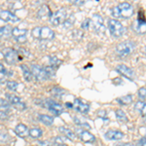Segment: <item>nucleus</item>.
Segmentation results:
<instances>
[{
    "label": "nucleus",
    "instance_id": "473e14b6",
    "mask_svg": "<svg viewBox=\"0 0 146 146\" xmlns=\"http://www.w3.org/2000/svg\"><path fill=\"white\" fill-rule=\"evenodd\" d=\"M10 139V135L6 133H0V142L1 143H7Z\"/></svg>",
    "mask_w": 146,
    "mask_h": 146
},
{
    "label": "nucleus",
    "instance_id": "603ef678",
    "mask_svg": "<svg viewBox=\"0 0 146 146\" xmlns=\"http://www.w3.org/2000/svg\"><path fill=\"white\" fill-rule=\"evenodd\" d=\"M145 54H146V47H145Z\"/></svg>",
    "mask_w": 146,
    "mask_h": 146
},
{
    "label": "nucleus",
    "instance_id": "39448f33",
    "mask_svg": "<svg viewBox=\"0 0 146 146\" xmlns=\"http://www.w3.org/2000/svg\"><path fill=\"white\" fill-rule=\"evenodd\" d=\"M40 104L45 106L46 108H48L55 116H58V115H60L63 112V108L62 105L60 103L54 101L53 100H43V102L40 103Z\"/></svg>",
    "mask_w": 146,
    "mask_h": 146
},
{
    "label": "nucleus",
    "instance_id": "7c9ffc66",
    "mask_svg": "<svg viewBox=\"0 0 146 146\" xmlns=\"http://www.w3.org/2000/svg\"><path fill=\"white\" fill-rule=\"evenodd\" d=\"M50 63L53 66H58V65L62 63V60H58L56 56H50Z\"/></svg>",
    "mask_w": 146,
    "mask_h": 146
},
{
    "label": "nucleus",
    "instance_id": "bb28decb",
    "mask_svg": "<svg viewBox=\"0 0 146 146\" xmlns=\"http://www.w3.org/2000/svg\"><path fill=\"white\" fill-rule=\"evenodd\" d=\"M27 29H20V28L16 27L13 28V32H12V35H14V38H18V37L21 36H27Z\"/></svg>",
    "mask_w": 146,
    "mask_h": 146
},
{
    "label": "nucleus",
    "instance_id": "dca6fc26",
    "mask_svg": "<svg viewBox=\"0 0 146 146\" xmlns=\"http://www.w3.org/2000/svg\"><path fill=\"white\" fill-rule=\"evenodd\" d=\"M15 133L21 137H25L29 133V131H28L27 127L25 124H19L15 128Z\"/></svg>",
    "mask_w": 146,
    "mask_h": 146
},
{
    "label": "nucleus",
    "instance_id": "423d86ee",
    "mask_svg": "<svg viewBox=\"0 0 146 146\" xmlns=\"http://www.w3.org/2000/svg\"><path fill=\"white\" fill-rule=\"evenodd\" d=\"M66 19H67L66 11H65L64 8H60V10L56 11L54 15H52V17L50 18V22L52 23V25L58 27V25L64 23Z\"/></svg>",
    "mask_w": 146,
    "mask_h": 146
},
{
    "label": "nucleus",
    "instance_id": "4468645a",
    "mask_svg": "<svg viewBox=\"0 0 146 146\" xmlns=\"http://www.w3.org/2000/svg\"><path fill=\"white\" fill-rule=\"evenodd\" d=\"M0 19L2 21H4V22H8V23H17L20 21V19L16 15H14L12 12L6 10L0 12Z\"/></svg>",
    "mask_w": 146,
    "mask_h": 146
},
{
    "label": "nucleus",
    "instance_id": "de8ad7c7",
    "mask_svg": "<svg viewBox=\"0 0 146 146\" xmlns=\"http://www.w3.org/2000/svg\"><path fill=\"white\" fill-rule=\"evenodd\" d=\"M117 146H135V145L131 144V143H121V144H118Z\"/></svg>",
    "mask_w": 146,
    "mask_h": 146
},
{
    "label": "nucleus",
    "instance_id": "5701e85b",
    "mask_svg": "<svg viewBox=\"0 0 146 146\" xmlns=\"http://www.w3.org/2000/svg\"><path fill=\"white\" fill-rule=\"evenodd\" d=\"M73 120H74L75 124H76V125H78L79 127H82V128L87 129H91L90 124H89V123H87V122L85 121L84 119L79 118V117H74V118H73Z\"/></svg>",
    "mask_w": 146,
    "mask_h": 146
},
{
    "label": "nucleus",
    "instance_id": "6ab92c4d",
    "mask_svg": "<svg viewBox=\"0 0 146 146\" xmlns=\"http://www.w3.org/2000/svg\"><path fill=\"white\" fill-rule=\"evenodd\" d=\"M38 120L40 122H42L44 125L46 126H52L54 123V118L52 116H49V115L46 114H40L38 115Z\"/></svg>",
    "mask_w": 146,
    "mask_h": 146
},
{
    "label": "nucleus",
    "instance_id": "f3484780",
    "mask_svg": "<svg viewBox=\"0 0 146 146\" xmlns=\"http://www.w3.org/2000/svg\"><path fill=\"white\" fill-rule=\"evenodd\" d=\"M12 32H13V28L10 25L0 27V37L1 38H9L12 35Z\"/></svg>",
    "mask_w": 146,
    "mask_h": 146
},
{
    "label": "nucleus",
    "instance_id": "20e7f679",
    "mask_svg": "<svg viewBox=\"0 0 146 146\" xmlns=\"http://www.w3.org/2000/svg\"><path fill=\"white\" fill-rule=\"evenodd\" d=\"M32 35L33 37L37 39H43V40H53L55 38V32L48 27H35L32 30Z\"/></svg>",
    "mask_w": 146,
    "mask_h": 146
},
{
    "label": "nucleus",
    "instance_id": "9b49d317",
    "mask_svg": "<svg viewBox=\"0 0 146 146\" xmlns=\"http://www.w3.org/2000/svg\"><path fill=\"white\" fill-rule=\"evenodd\" d=\"M73 108L75 109V111L82 113V114H87L90 110V105L86 102H83L79 98H76L73 102Z\"/></svg>",
    "mask_w": 146,
    "mask_h": 146
},
{
    "label": "nucleus",
    "instance_id": "a19ab883",
    "mask_svg": "<svg viewBox=\"0 0 146 146\" xmlns=\"http://www.w3.org/2000/svg\"><path fill=\"white\" fill-rule=\"evenodd\" d=\"M9 116L7 114V112H3V111H0V119L2 120H5V119H8Z\"/></svg>",
    "mask_w": 146,
    "mask_h": 146
},
{
    "label": "nucleus",
    "instance_id": "393cba45",
    "mask_svg": "<svg viewBox=\"0 0 146 146\" xmlns=\"http://www.w3.org/2000/svg\"><path fill=\"white\" fill-rule=\"evenodd\" d=\"M115 113H116L117 119H118L120 122H122V123H127V122H128V117H127L126 113L122 109H117Z\"/></svg>",
    "mask_w": 146,
    "mask_h": 146
},
{
    "label": "nucleus",
    "instance_id": "a18cd8bd",
    "mask_svg": "<svg viewBox=\"0 0 146 146\" xmlns=\"http://www.w3.org/2000/svg\"><path fill=\"white\" fill-rule=\"evenodd\" d=\"M0 73H3V74L6 73V68L4 67V65L2 63H0Z\"/></svg>",
    "mask_w": 146,
    "mask_h": 146
},
{
    "label": "nucleus",
    "instance_id": "7ed1b4c3",
    "mask_svg": "<svg viewBox=\"0 0 146 146\" xmlns=\"http://www.w3.org/2000/svg\"><path fill=\"white\" fill-rule=\"evenodd\" d=\"M108 28H109L110 34L115 38L121 37L127 31L126 27H124L122 23L119 22L118 20H115V19H109L108 20Z\"/></svg>",
    "mask_w": 146,
    "mask_h": 146
},
{
    "label": "nucleus",
    "instance_id": "4c0bfd02",
    "mask_svg": "<svg viewBox=\"0 0 146 146\" xmlns=\"http://www.w3.org/2000/svg\"><path fill=\"white\" fill-rule=\"evenodd\" d=\"M39 146H52V143L50 141H47V140H40L37 143Z\"/></svg>",
    "mask_w": 146,
    "mask_h": 146
},
{
    "label": "nucleus",
    "instance_id": "8fccbe9b",
    "mask_svg": "<svg viewBox=\"0 0 146 146\" xmlns=\"http://www.w3.org/2000/svg\"><path fill=\"white\" fill-rule=\"evenodd\" d=\"M66 106H67V107L72 108V107H73V104H71V103H66Z\"/></svg>",
    "mask_w": 146,
    "mask_h": 146
},
{
    "label": "nucleus",
    "instance_id": "cd10ccee",
    "mask_svg": "<svg viewBox=\"0 0 146 146\" xmlns=\"http://www.w3.org/2000/svg\"><path fill=\"white\" fill-rule=\"evenodd\" d=\"M9 109H10V103L3 98H0V111L7 112V110Z\"/></svg>",
    "mask_w": 146,
    "mask_h": 146
},
{
    "label": "nucleus",
    "instance_id": "c9c22d12",
    "mask_svg": "<svg viewBox=\"0 0 146 146\" xmlns=\"http://www.w3.org/2000/svg\"><path fill=\"white\" fill-rule=\"evenodd\" d=\"M90 25H91V19H86V20L82 23L81 27L83 28L84 30H88L89 27H90Z\"/></svg>",
    "mask_w": 146,
    "mask_h": 146
},
{
    "label": "nucleus",
    "instance_id": "e433bc0d",
    "mask_svg": "<svg viewBox=\"0 0 146 146\" xmlns=\"http://www.w3.org/2000/svg\"><path fill=\"white\" fill-rule=\"evenodd\" d=\"M54 141H55L56 144H58V146H62L65 142L64 139H63L62 136H56V137L54 138Z\"/></svg>",
    "mask_w": 146,
    "mask_h": 146
},
{
    "label": "nucleus",
    "instance_id": "c756f323",
    "mask_svg": "<svg viewBox=\"0 0 146 146\" xmlns=\"http://www.w3.org/2000/svg\"><path fill=\"white\" fill-rule=\"evenodd\" d=\"M74 21H75L74 16L71 15V16H70V18H67L66 20H65V22L63 23V27H64V28H70V27H72L73 23H74Z\"/></svg>",
    "mask_w": 146,
    "mask_h": 146
},
{
    "label": "nucleus",
    "instance_id": "a211bd4d",
    "mask_svg": "<svg viewBox=\"0 0 146 146\" xmlns=\"http://www.w3.org/2000/svg\"><path fill=\"white\" fill-rule=\"evenodd\" d=\"M58 131H60L64 136H66L67 138H69V139L74 140L75 138H76V135H75V133H73L71 129L65 128V127H60V128H58Z\"/></svg>",
    "mask_w": 146,
    "mask_h": 146
},
{
    "label": "nucleus",
    "instance_id": "412c9836",
    "mask_svg": "<svg viewBox=\"0 0 146 146\" xmlns=\"http://www.w3.org/2000/svg\"><path fill=\"white\" fill-rule=\"evenodd\" d=\"M21 68L23 70V78L27 80V82L31 81L32 80V73H31V70L28 68L25 64H22L21 65Z\"/></svg>",
    "mask_w": 146,
    "mask_h": 146
},
{
    "label": "nucleus",
    "instance_id": "3c124183",
    "mask_svg": "<svg viewBox=\"0 0 146 146\" xmlns=\"http://www.w3.org/2000/svg\"><path fill=\"white\" fill-rule=\"evenodd\" d=\"M144 123L146 124V117H145V118H144Z\"/></svg>",
    "mask_w": 146,
    "mask_h": 146
},
{
    "label": "nucleus",
    "instance_id": "f704fd0d",
    "mask_svg": "<svg viewBox=\"0 0 146 146\" xmlns=\"http://www.w3.org/2000/svg\"><path fill=\"white\" fill-rule=\"evenodd\" d=\"M144 103L145 102H143L142 100L137 101V102L135 103V111L138 112V113H141V110H142V107H143V105H144Z\"/></svg>",
    "mask_w": 146,
    "mask_h": 146
},
{
    "label": "nucleus",
    "instance_id": "58836bf2",
    "mask_svg": "<svg viewBox=\"0 0 146 146\" xmlns=\"http://www.w3.org/2000/svg\"><path fill=\"white\" fill-rule=\"evenodd\" d=\"M16 107L18 108V109H20V110H23L25 108V104L23 102H22V101H21V102H19V103H17V104L15 105Z\"/></svg>",
    "mask_w": 146,
    "mask_h": 146
},
{
    "label": "nucleus",
    "instance_id": "ea45409f",
    "mask_svg": "<svg viewBox=\"0 0 146 146\" xmlns=\"http://www.w3.org/2000/svg\"><path fill=\"white\" fill-rule=\"evenodd\" d=\"M137 146H146V138H140L137 141Z\"/></svg>",
    "mask_w": 146,
    "mask_h": 146
},
{
    "label": "nucleus",
    "instance_id": "4be33fe9",
    "mask_svg": "<svg viewBox=\"0 0 146 146\" xmlns=\"http://www.w3.org/2000/svg\"><path fill=\"white\" fill-rule=\"evenodd\" d=\"M116 101L118 103L122 105H128L129 103L133 102V96L131 95H127L124 96H121V98H118L116 100Z\"/></svg>",
    "mask_w": 146,
    "mask_h": 146
},
{
    "label": "nucleus",
    "instance_id": "f8f14e48",
    "mask_svg": "<svg viewBox=\"0 0 146 146\" xmlns=\"http://www.w3.org/2000/svg\"><path fill=\"white\" fill-rule=\"evenodd\" d=\"M76 133H78L79 137L81 138L82 141L86 143H93L96 141V137L94 136L90 131H86V129H77Z\"/></svg>",
    "mask_w": 146,
    "mask_h": 146
},
{
    "label": "nucleus",
    "instance_id": "c85d7f7f",
    "mask_svg": "<svg viewBox=\"0 0 146 146\" xmlns=\"http://www.w3.org/2000/svg\"><path fill=\"white\" fill-rule=\"evenodd\" d=\"M51 92L54 96H56V98H62L63 96V94H64V91H63L62 89L58 88V87H54Z\"/></svg>",
    "mask_w": 146,
    "mask_h": 146
},
{
    "label": "nucleus",
    "instance_id": "0eeeda50",
    "mask_svg": "<svg viewBox=\"0 0 146 146\" xmlns=\"http://www.w3.org/2000/svg\"><path fill=\"white\" fill-rule=\"evenodd\" d=\"M131 29L137 34L146 33V20L142 15H138V19L131 23Z\"/></svg>",
    "mask_w": 146,
    "mask_h": 146
},
{
    "label": "nucleus",
    "instance_id": "49530a36",
    "mask_svg": "<svg viewBox=\"0 0 146 146\" xmlns=\"http://www.w3.org/2000/svg\"><path fill=\"white\" fill-rule=\"evenodd\" d=\"M72 3L76 4V5H83L84 1H77V0H74V1H72Z\"/></svg>",
    "mask_w": 146,
    "mask_h": 146
},
{
    "label": "nucleus",
    "instance_id": "37998d69",
    "mask_svg": "<svg viewBox=\"0 0 146 146\" xmlns=\"http://www.w3.org/2000/svg\"><path fill=\"white\" fill-rule=\"evenodd\" d=\"M141 115H143L144 117H146V103H144V105H143L142 107V110H141Z\"/></svg>",
    "mask_w": 146,
    "mask_h": 146
},
{
    "label": "nucleus",
    "instance_id": "2eb2a0df",
    "mask_svg": "<svg viewBox=\"0 0 146 146\" xmlns=\"http://www.w3.org/2000/svg\"><path fill=\"white\" fill-rule=\"evenodd\" d=\"M105 138L109 140H120L124 137V133L120 131H115V129H110V131H106L104 135Z\"/></svg>",
    "mask_w": 146,
    "mask_h": 146
},
{
    "label": "nucleus",
    "instance_id": "f03ea898",
    "mask_svg": "<svg viewBox=\"0 0 146 146\" xmlns=\"http://www.w3.org/2000/svg\"><path fill=\"white\" fill-rule=\"evenodd\" d=\"M136 48L135 42L131 41V40H126L124 42H121L118 45L116 46V54L117 56H119L120 58H125V56H128L131 54H133L135 52Z\"/></svg>",
    "mask_w": 146,
    "mask_h": 146
},
{
    "label": "nucleus",
    "instance_id": "b1692460",
    "mask_svg": "<svg viewBox=\"0 0 146 146\" xmlns=\"http://www.w3.org/2000/svg\"><path fill=\"white\" fill-rule=\"evenodd\" d=\"M31 137L33 138H39L43 135V131L39 128H33L29 131V133H28Z\"/></svg>",
    "mask_w": 146,
    "mask_h": 146
},
{
    "label": "nucleus",
    "instance_id": "1a4fd4ad",
    "mask_svg": "<svg viewBox=\"0 0 146 146\" xmlns=\"http://www.w3.org/2000/svg\"><path fill=\"white\" fill-rule=\"evenodd\" d=\"M91 25L93 27V30H95L96 33L103 32L105 29L104 25H103V18L98 14L93 15V18L91 20Z\"/></svg>",
    "mask_w": 146,
    "mask_h": 146
},
{
    "label": "nucleus",
    "instance_id": "864d4df0",
    "mask_svg": "<svg viewBox=\"0 0 146 146\" xmlns=\"http://www.w3.org/2000/svg\"><path fill=\"white\" fill-rule=\"evenodd\" d=\"M145 138H146V137H145Z\"/></svg>",
    "mask_w": 146,
    "mask_h": 146
},
{
    "label": "nucleus",
    "instance_id": "72a5a7b5",
    "mask_svg": "<svg viewBox=\"0 0 146 146\" xmlns=\"http://www.w3.org/2000/svg\"><path fill=\"white\" fill-rule=\"evenodd\" d=\"M137 96L139 98L140 100H143L146 98V88H140L138 90V93H137Z\"/></svg>",
    "mask_w": 146,
    "mask_h": 146
},
{
    "label": "nucleus",
    "instance_id": "09e8293b",
    "mask_svg": "<svg viewBox=\"0 0 146 146\" xmlns=\"http://www.w3.org/2000/svg\"><path fill=\"white\" fill-rule=\"evenodd\" d=\"M4 80V74L3 73H0V82H2Z\"/></svg>",
    "mask_w": 146,
    "mask_h": 146
},
{
    "label": "nucleus",
    "instance_id": "79ce46f5",
    "mask_svg": "<svg viewBox=\"0 0 146 146\" xmlns=\"http://www.w3.org/2000/svg\"><path fill=\"white\" fill-rule=\"evenodd\" d=\"M16 41L19 42V43H23V42H25V40H27V36H21V37H18V38L15 39Z\"/></svg>",
    "mask_w": 146,
    "mask_h": 146
},
{
    "label": "nucleus",
    "instance_id": "9d476101",
    "mask_svg": "<svg viewBox=\"0 0 146 146\" xmlns=\"http://www.w3.org/2000/svg\"><path fill=\"white\" fill-rule=\"evenodd\" d=\"M116 71L118 72L119 74H121L122 76H124V77H126L127 79H129V81H133V80H135V71H133L131 67L127 66V65H125V64L117 65Z\"/></svg>",
    "mask_w": 146,
    "mask_h": 146
},
{
    "label": "nucleus",
    "instance_id": "6e6552de",
    "mask_svg": "<svg viewBox=\"0 0 146 146\" xmlns=\"http://www.w3.org/2000/svg\"><path fill=\"white\" fill-rule=\"evenodd\" d=\"M31 73H32V76L35 77V79L37 81H46L47 79L49 78V75L47 74L45 68H43L40 65L37 64H33L31 65Z\"/></svg>",
    "mask_w": 146,
    "mask_h": 146
},
{
    "label": "nucleus",
    "instance_id": "2f4dec72",
    "mask_svg": "<svg viewBox=\"0 0 146 146\" xmlns=\"http://www.w3.org/2000/svg\"><path fill=\"white\" fill-rule=\"evenodd\" d=\"M19 84L15 81H8L7 82V88L10 91H16L18 89Z\"/></svg>",
    "mask_w": 146,
    "mask_h": 146
},
{
    "label": "nucleus",
    "instance_id": "ddd939ff",
    "mask_svg": "<svg viewBox=\"0 0 146 146\" xmlns=\"http://www.w3.org/2000/svg\"><path fill=\"white\" fill-rule=\"evenodd\" d=\"M4 58L9 64H14L18 60V54L13 49H6L4 50Z\"/></svg>",
    "mask_w": 146,
    "mask_h": 146
},
{
    "label": "nucleus",
    "instance_id": "aec40b11",
    "mask_svg": "<svg viewBox=\"0 0 146 146\" xmlns=\"http://www.w3.org/2000/svg\"><path fill=\"white\" fill-rule=\"evenodd\" d=\"M38 18L42 19V18H45L47 16H50V18L52 17V13H51V10L49 9V7L47 5H43L41 8L39 9L38 11V14H37Z\"/></svg>",
    "mask_w": 146,
    "mask_h": 146
},
{
    "label": "nucleus",
    "instance_id": "a878e982",
    "mask_svg": "<svg viewBox=\"0 0 146 146\" xmlns=\"http://www.w3.org/2000/svg\"><path fill=\"white\" fill-rule=\"evenodd\" d=\"M6 98L8 100V101L10 103H12V104H17V103L21 102L22 101V100H21V98H19V96H17L16 95H12V94H6L5 95Z\"/></svg>",
    "mask_w": 146,
    "mask_h": 146
},
{
    "label": "nucleus",
    "instance_id": "c03bdc74",
    "mask_svg": "<svg viewBox=\"0 0 146 146\" xmlns=\"http://www.w3.org/2000/svg\"><path fill=\"white\" fill-rule=\"evenodd\" d=\"M105 115H106V112L104 110H101V111L98 112V116H101V118L104 119L105 118Z\"/></svg>",
    "mask_w": 146,
    "mask_h": 146
},
{
    "label": "nucleus",
    "instance_id": "f257e3e1",
    "mask_svg": "<svg viewBox=\"0 0 146 146\" xmlns=\"http://www.w3.org/2000/svg\"><path fill=\"white\" fill-rule=\"evenodd\" d=\"M111 14L113 17L116 19L127 20V19H129L133 15V7L128 2H123V3H120L118 6L113 7Z\"/></svg>",
    "mask_w": 146,
    "mask_h": 146
}]
</instances>
